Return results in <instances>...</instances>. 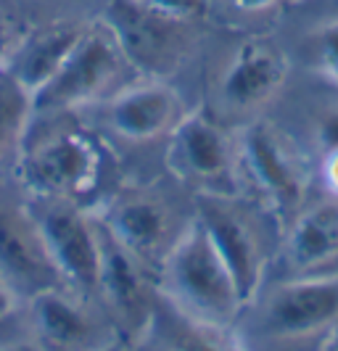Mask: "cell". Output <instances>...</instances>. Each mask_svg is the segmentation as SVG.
<instances>
[{
	"label": "cell",
	"mask_w": 338,
	"mask_h": 351,
	"mask_svg": "<svg viewBox=\"0 0 338 351\" xmlns=\"http://www.w3.org/2000/svg\"><path fill=\"white\" fill-rule=\"evenodd\" d=\"M232 148L228 132L204 111L185 114L169 132L167 167L175 169L182 180H193L198 185H222L232 177Z\"/></svg>",
	"instance_id": "7"
},
{
	"label": "cell",
	"mask_w": 338,
	"mask_h": 351,
	"mask_svg": "<svg viewBox=\"0 0 338 351\" xmlns=\"http://www.w3.org/2000/svg\"><path fill=\"white\" fill-rule=\"evenodd\" d=\"M130 66L106 27H88L61 69L32 95V114H64L104 101Z\"/></svg>",
	"instance_id": "3"
},
{
	"label": "cell",
	"mask_w": 338,
	"mask_h": 351,
	"mask_svg": "<svg viewBox=\"0 0 338 351\" xmlns=\"http://www.w3.org/2000/svg\"><path fill=\"white\" fill-rule=\"evenodd\" d=\"M16 309V293L11 288V282L0 278V319H8Z\"/></svg>",
	"instance_id": "23"
},
{
	"label": "cell",
	"mask_w": 338,
	"mask_h": 351,
	"mask_svg": "<svg viewBox=\"0 0 338 351\" xmlns=\"http://www.w3.org/2000/svg\"><path fill=\"white\" fill-rule=\"evenodd\" d=\"M85 32L88 27L77 21L48 24L32 35L21 37L16 51L5 61V66L35 95L37 90L51 82V77L61 69V64L69 58V53L77 48V43L85 37Z\"/></svg>",
	"instance_id": "14"
},
{
	"label": "cell",
	"mask_w": 338,
	"mask_h": 351,
	"mask_svg": "<svg viewBox=\"0 0 338 351\" xmlns=\"http://www.w3.org/2000/svg\"><path fill=\"white\" fill-rule=\"evenodd\" d=\"M101 232H104V264H101L98 291L111 304L114 315L125 322L127 330L138 333L154 315L148 280L141 269L143 262H138L119 243H114L106 230Z\"/></svg>",
	"instance_id": "13"
},
{
	"label": "cell",
	"mask_w": 338,
	"mask_h": 351,
	"mask_svg": "<svg viewBox=\"0 0 338 351\" xmlns=\"http://www.w3.org/2000/svg\"><path fill=\"white\" fill-rule=\"evenodd\" d=\"M19 175L37 195L80 206L101 185L104 154L88 135L58 130L24 151Z\"/></svg>",
	"instance_id": "2"
},
{
	"label": "cell",
	"mask_w": 338,
	"mask_h": 351,
	"mask_svg": "<svg viewBox=\"0 0 338 351\" xmlns=\"http://www.w3.org/2000/svg\"><path fill=\"white\" fill-rule=\"evenodd\" d=\"M235 8L241 11H249V14H259V11H267L272 5H278L280 0H230Z\"/></svg>",
	"instance_id": "24"
},
{
	"label": "cell",
	"mask_w": 338,
	"mask_h": 351,
	"mask_svg": "<svg viewBox=\"0 0 338 351\" xmlns=\"http://www.w3.org/2000/svg\"><path fill=\"white\" fill-rule=\"evenodd\" d=\"M108 124L127 141L145 143L169 135L185 117L182 101L164 80H143L117 90L106 106Z\"/></svg>",
	"instance_id": "11"
},
{
	"label": "cell",
	"mask_w": 338,
	"mask_h": 351,
	"mask_svg": "<svg viewBox=\"0 0 338 351\" xmlns=\"http://www.w3.org/2000/svg\"><path fill=\"white\" fill-rule=\"evenodd\" d=\"M315 56L322 74L338 85V19L322 24L315 35Z\"/></svg>",
	"instance_id": "20"
},
{
	"label": "cell",
	"mask_w": 338,
	"mask_h": 351,
	"mask_svg": "<svg viewBox=\"0 0 338 351\" xmlns=\"http://www.w3.org/2000/svg\"><path fill=\"white\" fill-rule=\"evenodd\" d=\"M0 269L8 282L32 296L48 288H64L35 214L0 206Z\"/></svg>",
	"instance_id": "10"
},
{
	"label": "cell",
	"mask_w": 338,
	"mask_h": 351,
	"mask_svg": "<svg viewBox=\"0 0 338 351\" xmlns=\"http://www.w3.org/2000/svg\"><path fill=\"white\" fill-rule=\"evenodd\" d=\"M338 322V278L309 275L283 282L265 304V328L280 338L317 335Z\"/></svg>",
	"instance_id": "8"
},
{
	"label": "cell",
	"mask_w": 338,
	"mask_h": 351,
	"mask_svg": "<svg viewBox=\"0 0 338 351\" xmlns=\"http://www.w3.org/2000/svg\"><path fill=\"white\" fill-rule=\"evenodd\" d=\"M325 177H328L330 188L338 191V148H333V151H330V156H328V164H325Z\"/></svg>",
	"instance_id": "25"
},
{
	"label": "cell",
	"mask_w": 338,
	"mask_h": 351,
	"mask_svg": "<svg viewBox=\"0 0 338 351\" xmlns=\"http://www.w3.org/2000/svg\"><path fill=\"white\" fill-rule=\"evenodd\" d=\"M285 71V58L269 43H246L222 74V101L238 111L267 104L283 85Z\"/></svg>",
	"instance_id": "12"
},
{
	"label": "cell",
	"mask_w": 338,
	"mask_h": 351,
	"mask_svg": "<svg viewBox=\"0 0 338 351\" xmlns=\"http://www.w3.org/2000/svg\"><path fill=\"white\" fill-rule=\"evenodd\" d=\"M336 351H338V349H336Z\"/></svg>",
	"instance_id": "29"
},
{
	"label": "cell",
	"mask_w": 338,
	"mask_h": 351,
	"mask_svg": "<svg viewBox=\"0 0 338 351\" xmlns=\"http://www.w3.org/2000/svg\"><path fill=\"white\" fill-rule=\"evenodd\" d=\"M288 262L296 269H320L338 259V206L320 204L302 211L288 232Z\"/></svg>",
	"instance_id": "17"
},
{
	"label": "cell",
	"mask_w": 338,
	"mask_h": 351,
	"mask_svg": "<svg viewBox=\"0 0 338 351\" xmlns=\"http://www.w3.org/2000/svg\"><path fill=\"white\" fill-rule=\"evenodd\" d=\"M104 27L127 64L151 80L172 74L191 45V21L154 11L141 0H108Z\"/></svg>",
	"instance_id": "4"
},
{
	"label": "cell",
	"mask_w": 338,
	"mask_h": 351,
	"mask_svg": "<svg viewBox=\"0 0 338 351\" xmlns=\"http://www.w3.org/2000/svg\"><path fill=\"white\" fill-rule=\"evenodd\" d=\"M32 93L14 77L5 64L0 66V156L24 138L32 122Z\"/></svg>",
	"instance_id": "18"
},
{
	"label": "cell",
	"mask_w": 338,
	"mask_h": 351,
	"mask_svg": "<svg viewBox=\"0 0 338 351\" xmlns=\"http://www.w3.org/2000/svg\"><path fill=\"white\" fill-rule=\"evenodd\" d=\"M32 330L43 351H74L90 335V319L64 288H48L32 296Z\"/></svg>",
	"instance_id": "16"
},
{
	"label": "cell",
	"mask_w": 338,
	"mask_h": 351,
	"mask_svg": "<svg viewBox=\"0 0 338 351\" xmlns=\"http://www.w3.org/2000/svg\"><path fill=\"white\" fill-rule=\"evenodd\" d=\"M141 3L167 16L182 19V21H193L206 11V0H141Z\"/></svg>",
	"instance_id": "21"
},
{
	"label": "cell",
	"mask_w": 338,
	"mask_h": 351,
	"mask_svg": "<svg viewBox=\"0 0 338 351\" xmlns=\"http://www.w3.org/2000/svg\"><path fill=\"white\" fill-rule=\"evenodd\" d=\"M106 232L138 262H148L169 235V214L161 201L151 195H125L111 204L106 214Z\"/></svg>",
	"instance_id": "15"
},
{
	"label": "cell",
	"mask_w": 338,
	"mask_h": 351,
	"mask_svg": "<svg viewBox=\"0 0 338 351\" xmlns=\"http://www.w3.org/2000/svg\"><path fill=\"white\" fill-rule=\"evenodd\" d=\"M196 219L204 225L219 259L228 267L241 304L249 306L254 296L259 293L262 275H265V256L256 241V232L251 230L241 211L225 204L217 193L198 195Z\"/></svg>",
	"instance_id": "6"
},
{
	"label": "cell",
	"mask_w": 338,
	"mask_h": 351,
	"mask_svg": "<svg viewBox=\"0 0 338 351\" xmlns=\"http://www.w3.org/2000/svg\"><path fill=\"white\" fill-rule=\"evenodd\" d=\"M19 40H21V37H19V32L14 29V24L0 14V66L11 58V53L16 51Z\"/></svg>",
	"instance_id": "22"
},
{
	"label": "cell",
	"mask_w": 338,
	"mask_h": 351,
	"mask_svg": "<svg viewBox=\"0 0 338 351\" xmlns=\"http://www.w3.org/2000/svg\"><path fill=\"white\" fill-rule=\"evenodd\" d=\"M0 351H21V349H14V346H8V343H5V346H0Z\"/></svg>",
	"instance_id": "28"
},
{
	"label": "cell",
	"mask_w": 338,
	"mask_h": 351,
	"mask_svg": "<svg viewBox=\"0 0 338 351\" xmlns=\"http://www.w3.org/2000/svg\"><path fill=\"white\" fill-rule=\"evenodd\" d=\"M5 322H8V319H0V346H5V341H3V328H5Z\"/></svg>",
	"instance_id": "27"
},
{
	"label": "cell",
	"mask_w": 338,
	"mask_h": 351,
	"mask_svg": "<svg viewBox=\"0 0 338 351\" xmlns=\"http://www.w3.org/2000/svg\"><path fill=\"white\" fill-rule=\"evenodd\" d=\"M98 351H122V346H119V343H108V346H104V349H98Z\"/></svg>",
	"instance_id": "26"
},
{
	"label": "cell",
	"mask_w": 338,
	"mask_h": 351,
	"mask_svg": "<svg viewBox=\"0 0 338 351\" xmlns=\"http://www.w3.org/2000/svg\"><path fill=\"white\" fill-rule=\"evenodd\" d=\"M35 219L64 285L95 293L104 264V232L90 225L80 206L64 201H53Z\"/></svg>",
	"instance_id": "5"
},
{
	"label": "cell",
	"mask_w": 338,
	"mask_h": 351,
	"mask_svg": "<svg viewBox=\"0 0 338 351\" xmlns=\"http://www.w3.org/2000/svg\"><path fill=\"white\" fill-rule=\"evenodd\" d=\"M164 288L175 309L214 328H228L243 309L228 267L198 219L167 251Z\"/></svg>",
	"instance_id": "1"
},
{
	"label": "cell",
	"mask_w": 338,
	"mask_h": 351,
	"mask_svg": "<svg viewBox=\"0 0 338 351\" xmlns=\"http://www.w3.org/2000/svg\"><path fill=\"white\" fill-rule=\"evenodd\" d=\"M241 161L254 185L280 214L302 206L304 172L278 130L265 122L246 127L241 138Z\"/></svg>",
	"instance_id": "9"
},
{
	"label": "cell",
	"mask_w": 338,
	"mask_h": 351,
	"mask_svg": "<svg viewBox=\"0 0 338 351\" xmlns=\"http://www.w3.org/2000/svg\"><path fill=\"white\" fill-rule=\"evenodd\" d=\"M167 319V346L169 351H232V346L222 338L225 328H214L206 322H198L193 317L182 315L169 304Z\"/></svg>",
	"instance_id": "19"
}]
</instances>
